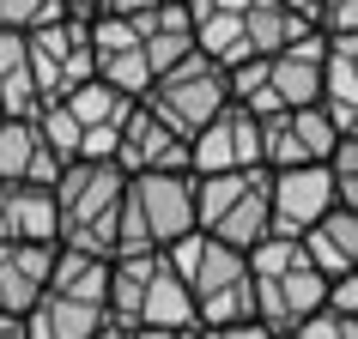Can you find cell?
I'll return each instance as SVG.
<instances>
[{"instance_id": "6da1fadb", "label": "cell", "mask_w": 358, "mask_h": 339, "mask_svg": "<svg viewBox=\"0 0 358 339\" xmlns=\"http://www.w3.org/2000/svg\"><path fill=\"white\" fill-rule=\"evenodd\" d=\"M249 279H255V321L280 339L328 309V279L292 236H267L262 248H249Z\"/></svg>"}, {"instance_id": "7a4b0ae2", "label": "cell", "mask_w": 358, "mask_h": 339, "mask_svg": "<svg viewBox=\"0 0 358 339\" xmlns=\"http://www.w3.org/2000/svg\"><path fill=\"white\" fill-rule=\"evenodd\" d=\"M164 261L189 279L201 327H243V321H255V279H249L243 248H225V243L194 230L176 248H164Z\"/></svg>"}, {"instance_id": "3957f363", "label": "cell", "mask_w": 358, "mask_h": 339, "mask_svg": "<svg viewBox=\"0 0 358 339\" xmlns=\"http://www.w3.org/2000/svg\"><path fill=\"white\" fill-rule=\"evenodd\" d=\"M128 206V176L122 164H73L55 182V218H61V248H85V255H115V230Z\"/></svg>"}, {"instance_id": "277c9868", "label": "cell", "mask_w": 358, "mask_h": 339, "mask_svg": "<svg viewBox=\"0 0 358 339\" xmlns=\"http://www.w3.org/2000/svg\"><path fill=\"white\" fill-rule=\"evenodd\" d=\"M194 225L201 236L225 248H262L273 236V176L267 164L225 170V176H194Z\"/></svg>"}, {"instance_id": "5b68a950", "label": "cell", "mask_w": 358, "mask_h": 339, "mask_svg": "<svg viewBox=\"0 0 358 339\" xmlns=\"http://www.w3.org/2000/svg\"><path fill=\"white\" fill-rule=\"evenodd\" d=\"M194 230H201L194 225V176H128V206H122L110 261L164 255Z\"/></svg>"}, {"instance_id": "8992f818", "label": "cell", "mask_w": 358, "mask_h": 339, "mask_svg": "<svg viewBox=\"0 0 358 339\" xmlns=\"http://www.w3.org/2000/svg\"><path fill=\"white\" fill-rule=\"evenodd\" d=\"M146 110L164 121L170 133H182V140H194V133L207 128V121H219V115L231 110V85H225V67H213L201 49H194L182 67H170L158 85L146 91Z\"/></svg>"}, {"instance_id": "52a82bcc", "label": "cell", "mask_w": 358, "mask_h": 339, "mask_svg": "<svg viewBox=\"0 0 358 339\" xmlns=\"http://www.w3.org/2000/svg\"><path fill=\"white\" fill-rule=\"evenodd\" d=\"M24 43H31V79H37L43 103H61V97L79 91L85 79H97V49H92L85 19L43 24V31H31Z\"/></svg>"}, {"instance_id": "ba28073f", "label": "cell", "mask_w": 358, "mask_h": 339, "mask_svg": "<svg viewBox=\"0 0 358 339\" xmlns=\"http://www.w3.org/2000/svg\"><path fill=\"white\" fill-rule=\"evenodd\" d=\"M322 85H328V37L316 31L298 49L267 61V91L249 103V115L267 121V115H280V110H310V103H322Z\"/></svg>"}, {"instance_id": "9c48e42d", "label": "cell", "mask_w": 358, "mask_h": 339, "mask_svg": "<svg viewBox=\"0 0 358 339\" xmlns=\"http://www.w3.org/2000/svg\"><path fill=\"white\" fill-rule=\"evenodd\" d=\"M340 146L334 121H328V110L322 103H310V110H280L262 121V164L267 170H303V164H328Z\"/></svg>"}, {"instance_id": "30bf717a", "label": "cell", "mask_w": 358, "mask_h": 339, "mask_svg": "<svg viewBox=\"0 0 358 339\" xmlns=\"http://www.w3.org/2000/svg\"><path fill=\"white\" fill-rule=\"evenodd\" d=\"M115 164H122V176H194L189 140H182V133H170L146 103H134V115L122 121Z\"/></svg>"}, {"instance_id": "8fae6325", "label": "cell", "mask_w": 358, "mask_h": 339, "mask_svg": "<svg viewBox=\"0 0 358 339\" xmlns=\"http://www.w3.org/2000/svg\"><path fill=\"white\" fill-rule=\"evenodd\" d=\"M273 176V236H292L298 243L303 230H316L334 200V170L328 164H303V170H267Z\"/></svg>"}, {"instance_id": "7c38bea8", "label": "cell", "mask_w": 358, "mask_h": 339, "mask_svg": "<svg viewBox=\"0 0 358 339\" xmlns=\"http://www.w3.org/2000/svg\"><path fill=\"white\" fill-rule=\"evenodd\" d=\"M189 158H194V176H225V170H255L262 164V121L243 110V103H231L219 121L189 140Z\"/></svg>"}, {"instance_id": "4fadbf2b", "label": "cell", "mask_w": 358, "mask_h": 339, "mask_svg": "<svg viewBox=\"0 0 358 339\" xmlns=\"http://www.w3.org/2000/svg\"><path fill=\"white\" fill-rule=\"evenodd\" d=\"M61 243H0V315H31Z\"/></svg>"}, {"instance_id": "5bb4252c", "label": "cell", "mask_w": 358, "mask_h": 339, "mask_svg": "<svg viewBox=\"0 0 358 339\" xmlns=\"http://www.w3.org/2000/svg\"><path fill=\"white\" fill-rule=\"evenodd\" d=\"M322 24L316 19H303V13H292V6H280V0H249L243 6V43H249V55H285V49H298L303 37H316Z\"/></svg>"}, {"instance_id": "9a60e30c", "label": "cell", "mask_w": 358, "mask_h": 339, "mask_svg": "<svg viewBox=\"0 0 358 339\" xmlns=\"http://www.w3.org/2000/svg\"><path fill=\"white\" fill-rule=\"evenodd\" d=\"M298 243H303L310 266H316V273H322L328 285H334V279H346V273L358 266V212L334 206V212H328V218H322L316 230H303Z\"/></svg>"}, {"instance_id": "2e32d148", "label": "cell", "mask_w": 358, "mask_h": 339, "mask_svg": "<svg viewBox=\"0 0 358 339\" xmlns=\"http://www.w3.org/2000/svg\"><path fill=\"white\" fill-rule=\"evenodd\" d=\"M134 327H201V321H194V291H189V279H182L164 255H158V266H152V279H146V297H140Z\"/></svg>"}, {"instance_id": "e0dca14e", "label": "cell", "mask_w": 358, "mask_h": 339, "mask_svg": "<svg viewBox=\"0 0 358 339\" xmlns=\"http://www.w3.org/2000/svg\"><path fill=\"white\" fill-rule=\"evenodd\" d=\"M31 339H97L110 327V309H97V303H73V297H55V291H43L37 309L24 315Z\"/></svg>"}, {"instance_id": "ac0fdd59", "label": "cell", "mask_w": 358, "mask_h": 339, "mask_svg": "<svg viewBox=\"0 0 358 339\" xmlns=\"http://www.w3.org/2000/svg\"><path fill=\"white\" fill-rule=\"evenodd\" d=\"M43 97H37V79H31V43L19 31H0V115L13 121H37Z\"/></svg>"}, {"instance_id": "d6986e66", "label": "cell", "mask_w": 358, "mask_h": 339, "mask_svg": "<svg viewBox=\"0 0 358 339\" xmlns=\"http://www.w3.org/2000/svg\"><path fill=\"white\" fill-rule=\"evenodd\" d=\"M49 291H55V297H73V303L110 309V261H103V255H85V248H55Z\"/></svg>"}, {"instance_id": "ffe728a7", "label": "cell", "mask_w": 358, "mask_h": 339, "mask_svg": "<svg viewBox=\"0 0 358 339\" xmlns=\"http://www.w3.org/2000/svg\"><path fill=\"white\" fill-rule=\"evenodd\" d=\"M194 49L213 61V67H243L249 43H243V13H194Z\"/></svg>"}, {"instance_id": "44dd1931", "label": "cell", "mask_w": 358, "mask_h": 339, "mask_svg": "<svg viewBox=\"0 0 358 339\" xmlns=\"http://www.w3.org/2000/svg\"><path fill=\"white\" fill-rule=\"evenodd\" d=\"M43 140H37V121H13L0 115V182H31V170L43 158Z\"/></svg>"}, {"instance_id": "7402d4cb", "label": "cell", "mask_w": 358, "mask_h": 339, "mask_svg": "<svg viewBox=\"0 0 358 339\" xmlns=\"http://www.w3.org/2000/svg\"><path fill=\"white\" fill-rule=\"evenodd\" d=\"M97 79H103L110 91H122L128 103H146V91L158 85L140 49H122V55H97Z\"/></svg>"}, {"instance_id": "603a6c76", "label": "cell", "mask_w": 358, "mask_h": 339, "mask_svg": "<svg viewBox=\"0 0 358 339\" xmlns=\"http://www.w3.org/2000/svg\"><path fill=\"white\" fill-rule=\"evenodd\" d=\"M37 140L55 151L61 164H73L79 146H85V128L73 121V110H67V103H43V110H37Z\"/></svg>"}, {"instance_id": "cb8c5ba5", "label": "cell", "mask_w": 358, "mask_h": 339, "mask_svg": "<svg viewBox=\"0 0 358 339\" xmlns=\"http://www.w3.org/2000/svg\"><path fill=\"white\" fill-rule=\"evenodd\" d=\"M61 19H67L61 0H0V31H19V37H31L43 24H61Z\"/></svg>"}, {"instance_id": "d4e9b609", "label": "cell", "mask_w": 358, "mask_h": 339, "mask_svg": "<svg viewBox=\"0 0 358 339\" xmlns=\"http://www.w3.org/2000/svg\"><path fill=\"white\" fill-rule=\"evenodd\" d=\"M328 170H334V200H340L346 212H358V133L334 146V158H328Z\"/></svg>"}, {"instance_id": "484cf974", "label": "cell", "mask_w": 358, "mask_h": 339, "mask_svg": "<svg viewBox=\"0 0 358 339\" xmlns=\"http://www.w3.org/2000/svg\"><path fill=\"white\" fill-rule=\"evenodd\" d=\"M85 31H92V49H97V55H122V49H140V37H134V19H115V13H97Z\"/></svg>"}, {"instance_id": "4316f807", "label": "cell", "mask_w": 358, "mask_h": 339, "mask_svg": "<svg viewBox=\"0 0 358 339\" xmlns=\"http://www.w3.org/2000/svg\"><path fill=\"white\" fill-rule=\"evenodd\" d=\"M285 339H358V315H334V309H322L316 321H303L298 333Z\"/></svg>"}, {"instance_id": "83f0119b", "label": "cell", "mask_w": 358, "mask_h": 339, "mask_svg": "<svg viewBox=\"0 0 358 339\" xmlns=\"http://www.w3.org/2000/svg\"><path fill=\"white\" fill-rule=\"evenodd\" d=\"M328 309H334V315H358V266L346 273V279L328 285Z\"/></svg>"}, {"instance_id": "f1b7e54d", "label": "cell", "mask_w": 358, "mask_h": 339, "mask_svg": "<svg viewBox=\"0 0 358 339\" xmlns=\"http://www.w3.org/2000/svg\"><path fill=\"white\" fill-rule=\"evenodd\" d=\"M194 339H280V333H267L262 321H243V327H201Z\"/></svg>"}, {"instance_id": "f546056e", "label": "cell", "mask_w": 358, "mask_h": 339, "mask_svg": "<svg viewBox=\"0 0 358 339\" xmlns=\"http://www.w3.org/2000/svg\"><path fill=\"white\" fill-rule=\"evenodd\" d=\"M201 327H128V339H194Z\"/></svg>"}, {"instance_id": "4dcf8cb0", "label": "cell", "mask_w": 358, "mask_h": 339, "mask_svg": "<svg viewBox=\"0 0 358 339\" xmlns=\"http://www.w3.org/2000/svg\"><path fill=\"white\" fill-rule=\"evenodd\" d=\"M328 55H340V61H346V73H352V85H358V37H340V43H328Z\"/></svg>"}, {"instance_id": "1f68e13d", "label": "cell", "mask_w": 358, "mask_h": 339, "mask_svg": "<svg viewBox=\"0 0 358 339\" xmlns=\"http://www.w3.org/2000/svg\"><path fill=\"white\" fill-rule=\"evenodd\" d=\"M249 0H189V19L194 13H243Z\"/></svg>"}, {"instance_id": "d6a6232c", "label": "cell", "mask_w": 358, "mask_h": 339, "mask_svg": "<svg viewBox=\"0 0 358 339\" xmlns=\"http://www.w3.org/2000/svg\"><path fill=\"white\" fill-rule=\"evenodd\" d=\"M61 6H67V19H85V24H92V19H97V6H103V0H61Z\"/></svg>"}, {"instance_id": "836d02e7", "label": "cell", "mask_w": 358, "mask_h": 339, "mask_svg": "<svg viewBox=\"0 0 358 339\" xmlns=\"http://www.w3.org/2000/svg\"><path fill=\"white\" fill-rule=\"evenodd\" d=\"M0 339H31V327H24V315H0Z\"/></svg>"}, {"instance_id": "e575fe53", "label": "cell", "mask_w": 358, "mask_h": 339, "mask_svg": "<svg viewBox=\"0 0 358 339\" xmlns=\"http://www.w3.org/2000/svg\"><path fill=\"white\" fill-rule=\"evenodd\" d=\"M280 6H292V13H303V19H316V13H322V0H280Z\"/></svg>"}, {"instance_id": "d590c367", "label": "cell", "mask_w": 358, "mask_h": 339, "mask_svg": "<svg viewBox=\"0 0 358 339\" xmlns=\"http://www.w3.org/2000/svg\"><path fill=\"white\" fill-rule=\"evenodd\" d=\"M97 339H128V327H115V321H110V327H103Z\"/></svg>"}]
</instances>
